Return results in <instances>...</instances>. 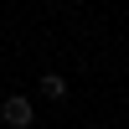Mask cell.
<instances>
[{
    "mask_svg": "<svg viewBox=\"0 0 129 129\" xmlns=\"http://www.w3.org/2000/svg\"><path fill=\"white\" fill-rule=\"evenodd\" d=\"M0 119H5L10 129H31L36 124V103H31L26 93H10V98L0 103Z\"/></svg>",
    "mask_w": 129,
    "mask_h": 129,
    "instance_id": "cell-1",
    "label": "cell"
},
{
    "mask_svg": "<svg viewBox=\"0 0 129 129\" xmlns=\"http://www.w3.org/2000/svg\"><path fill=\"white\" fill-rule=\"evenodd\" d=\"M41 98L62 103V98H67V78H62V72H41Z\"/></svg>",
    "mask_w": 129,
    "mask_h": 129,
    "instance_id": "cell-2",
    "label": "cell"
},
{
    "mask_svg": "<svg viewBox=\"0 0 129 129\" xmlns=\"http://www.w3.org/2000/svg\"><path fill=\"white\" fill-rule=\"evenodd\" d=\"M47 5H52V0H47Z\"/></svg>",
    "mask_w": 129,
    "mask_h": 129,
    "instance_id": "cell-3",
    "label": "cell"
}]
</instances>
